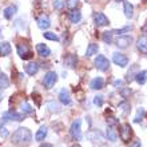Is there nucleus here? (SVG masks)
<instances>
[{
    "label": "nucleus",
    "mask_w": 147,
    "mask_h": 147,
    "mask_svg": "<svg viewBox=\"0 0 147 147\" xmlns=\"http://www.w3.org/2000/svg\"><path fill=\"white\" fill-rule=\"evenodd\" d=\"M12 143L20 147H26L32 142V134L27 127H20L12 134Z\"/></svg>",
    "instance_id": "nucleus-1"
},
{
    "label": "nucleus",
    "mask_w": 147,
    "mask_h": 147,
    "mask_svg": "<svg viewBox=\"0 0 147 147\" xmlns=\"http://www.w3.org/2000/svg\"><path fill=\"white\" fill-rule=\"evenodd\" d=\"M70 134L72 136V139H75V140L82 139V120L80 119H76L72 122L71 128H70Z\"/></svg>",
    "instance_id": "nucleus-2"
},
{
    "label": "nucleus",
    "mask_w": 147,
    "mask_h": 147,
    "mask_svg": "<svg viewBox=\"0 0 147 147\" xmlns=\"http://www.w3.org/2000/svg\"><path fill=\"white\" fill-rule=\"evenodd\" d=\"M131 136H132V128H131V126L128 123H124V124H122L119 127V138L123 142H130V139H131Z\"/></svg>",
    "instance_id": "nucleus-3"
},
{
    "label": "nucleus",
    "mask_w": 147,
    "mask_h": 147,
    "mask_svg": "<svg viewBox=\"0 0 147 147\" xmlns=\"http://www.w3.org/2000/svg\"><path fill=\"white\" fill-rule=\"evenodd\" d=\"M56 82H58V75H56V72H55V71H48V72L44 75L43 84H44L46 88H52Z\"/></svg>",
    "instance_id": "nucleus-4"
},
{
    "label": "nucleus",
    "mask_w": 147,
    "mask_h": 147,
    "mask_svg": "<svg viewBox=\"0 0 147 147\" xmlns=\"http://www.w3.org/2000/svg\"><path fill=\"white\" fill-rule=\"evenodd\" d=\"M94 64L99 71H107L110 68V60L106 58L105 55H98Z\"/></svg>",
    "instance_id": "nucleus-5"
},
{
    "label": "nucleus",
    "mask_w": 147,
    "mask_h": 147,
    "mask_svg": "<svg viewBox=\"0 0 147 147\" xmlns=\"http://www.w3.org/2000/svg\"><path fill=\"white\" fill-rule=\"evenodd\" d=\"M18 54H19V56L23 60H28V59H31L34 56L32 52L30 51V48H28V46L27 44H23V43L18 44Z\"/></svg>",
    "instance_id": "nucleus-6"
},
{
    "label": "nucleus",
    "mask_w": 147,
    "mask_h": 147,
    "mask_svg": "<svg viewBox=\"0 0 147 147\" xmlns=\"http://www.w3.org/2000/svg\"><path fill=\"white\" fill-rule=\"evenodd\" d=\"M112 62L115 63L116 66L119 67H127L128 64V58L124 54H120V52H115L114 56H112Z\"/></svg>",
    "instance_id": "nucleus-7"
},
{
    "label": "nucleus",
    "mask_w": 147,
    "mask_h": 147,
    "mask_svg": "<svg viewBox=\"0 0 147 147\" xmlns=\"http://www.w3.org/2000/svg\"><path fill=\"white\" fill-rule=\"evenodd\" d=\"M94 22L96 24L98 27H105L107 24H110V20L107 19V16L102 12H95L94 13Z\"/></svg>",
    "instance_id": "nucleus-8"
},
{
    "label": "nucleus",
    "mask_w": 147,
    "mask_h": 147,
    "mask_svg": "<svg viewBox=\"0 0 147 147\" xmlns=\"http://www.w3.org/2000/svg\"><path fill=\"white\" fill-rule=\"evenodd\" d=\"M3 119L4 120H13V122H20V120L24 119L23 114H19L16 111H8L3 114Z\"/></svg>",
    "instance_id": "nucleus-9"
},
{
    "label": "nucleus",
    "mask_w": 147,
    "mask_h": 147,
    "mask_svg": "<svg viewBox=\"0 0 147 147\" xmlns=\"http://www.w3.org/2000/svg\"><path fill=\"white\" fill-rule=\"evenodd\" d=\"M131 43H132V38L131 36H127V35L119 36V38L115 40L116 47H119V48H127Z\"/></svg>",
    "instance_id": "nucleus-10"
},
{
    "label": "nucleus",
    "mask_w": 147,
    "mask_h": 147,
    "mask_svg": "<svg viewBox=\"0 0 147 147\" xmlns=\"http://www.w3.org/2000/svg\"><path fill=\"white\" fill-rule=\"evenodd\" d=\"M87 138H88L91 142H94V143H96V142L102 143V142H103V135H102L98 130H91V131H88Z\"/></svg>",
    "instance_id": "nucleus-11"
},
{
    "label": "nucleus",
    "mask_w": 147,
    "mask_h": 147,
    "mask_svg": "<svg viewBox=\"0 0 147 147\" xmlns=\"http://www.w3.org/2000/svg\"><path fill=\"white\" fill-rule=\"evenodd\" d=\"M36 22H38V27L40 28V30H43V31H44V30H47V28L51 26L50 18H48L47 15H42L40 18H38V20H36Z\"/></svg>",
    "instance_id": "nucleus-12"
},
{
    "label": "nucleus",
    "mask_w": 147,
    "mask_h": 147,
    "mask_svg": "<svg viewBox=\"0 0 147 147\" xmlns=\"http://www.w3.org/2000/svg\"><path fill=\"white\" fill-rule=\"evenodd\" d=\"M36 51H38L39 56H42V58H47V56L51 55V50L46 46V44H43V43L36 44Z\"/></svg>",
    "instance_id": "nucleus-13"
},
{
    "label": "nucleus",
    "mask_w": 147,
    "mask_h": 147,
    "mask_svg": "<svg viewBox=\"0 0 147 147\" xmlns=\"http://www.w3.org/2000/svg\"><path fill=\"white\" fill-rule=\"evenodd\" d=\"M90 87L92 90H102L103 87H105V79L103 78H95V79H92L91 80V83H90Z\"/></svg>",
    "instance_id": "nucleus-14"
},
{
    "label": "nucleus",
    "mask_w": 147,
    "mask_h": 147,
    "mask_svg": "<svg viewBox=\"0 0 147 147\" xmlns=\"http://www.w3.org/2000/svg\"><path fill=\"white\" fill-rule=\"evenodd\" d=\"M11 44L8 42H0V56H8L11 54Z\"/></svg>",
    "instance_id": "nucleus-15"
},
{
    "label": "nucleus",
    "mask_w": 147,
    "mask_h": 147,
    "mask_svg": "<svg viewBox=\"0 0 147 147\" xmlns=\"http://www.w3.org/2000/svg\"><path fill=\"white\" fill-rule=\"evenodd\" d=\"M76 63H78V58H76V55H74V54H68L64 58V64H66L67 67H70V68H74V67L76 66Z\"/></svg>",
    "instance_id": "nucleus-16"
},
{
    "label": "nucleus",
    "mask_w": 147,
    "mask_h": 147,
    "mask_svg": "<svg viewBox=\"0 0 147 147\" xmlns=\"http://www.w3.org/2000/svg\"><path fill=\"white\" fill-rule=\"evenodd\" d=\"M136 47L142 54H147V38L146 36H140L136 42Z\"/></svg>",
    "instance_id": "nucleus-17"
},
{
    "label": "nucleus",
    "mask_w": 147,
    "mask_h": 147,
    "mask_svg": "<svg viewBox=\"0 0 147 147\" xmlns=\"http://www.w3.org/2000/svg\"><path fill=\"white\" fill-rule=\"evenodd\" d=\"M123 9H124V15H126V18L131 19L132 16H134V5H132L131 3H128V1H124Z\"/></svg>",
    "instance_id": "nucleus-18"
},
{
    "label": "nucleus",
    "mask_w": 147,
    "mask_h": 147,
    "mask_svg": "<svg viewBox=\"0 0 147 147\" xmlns=\"http://www.w3.org/2000/svg\"><path fill=\"white\" fill-rule=\"evenodd\" d=\"M38 71H39V64L35 62L28 63L27 66H26V72L28 75H35V74H38Z\"/></svg>",
    "instance_id": "nucleus-19"
},
{
    "label": "nucleus",
    "mask_w": 147,
    "mask_h": 147,
    "mask_svg": "<svg viewBox=\"0 0 147 147\" xmlns=\"http://www.w3.org/2000/svg\"><path fill=\"white\" fill-rule=\"evenodd\" d=\"M136 80V83L138 84H146V82H147V71H140V72H136L135 78H134Z\"/></svg>",
    "instance_id": "nucleus-20"
},
{
    "label": "nucleus",
    "mask_w": 147,
    "mask_h": 147,
    "mask_svg": "<svg viewBox=\"0 0 147 147\" xmlns=\"http://www.w3.org/2000/svg\"><path fill=\"white\" fill-rule=\"evenodd\" d=\"M82 19V12L79 11V9H72V11L70 12V20L71 23H79Z\"/></svg>",
    "instance_id": "nucleus-21"
},
{
    "label": "nucleus",
    "mask_w": 147,
    "mask_h": 147,
    "mask_svg": "<svg viewBox=\"0 0 147 147\" xmlns=\"http://www.w3.org/2000/svg\"><path fill=\"white\" fill-rule=\"evenodd\" d=\"M46 136H47V127H46V126H42V127L36 131L35 139L38 140V142H42V140H44V138H46Z\"/></svg>",
    "instance_id": "nucleus-22"
},
{
    "label": "nucleus",
    "mask_w": 147,
    "mask_h": 147,
    "mask_svg": "<svg viewBox=\"0 0 147 147\" xmlns=\"http://www.w3.org/2000/svg\"><path fill=\"white\" fill-rule=\"evenodd\" d=\"M59 100L62 102L63 105H70L71 103V99H70V95H68V92H67L66 90H62L60 92H59Z\"/></svg>",
    "instance_id": "nucleus-23"
},
{
    "label": "nucleus",
    "mask_w": 147,
    "mask_h": 147,
    "mask_svg": "<svg viewBox=\"0 0 147 147\" xmlns=\"http://www.w3.org/2000/svg\"><path fill=\"white\" fill-rule=\"evenodd\" d=\"M98 50H99V46L95 44V43H91V44H88L87 50H86V56H92V55L98 54Z\"/></svg>",
    "instance_id": "nucleus-24"
},
{
    "label": "nucleus",
    "mask_w": 147,
    "mask_h": 147,
    "mask_svg": "<svg viewBox=\"0 0 147 147\" xmlns=\"http://www.w3.org/2000/svg\"><path fill=\"white\" fill-rule=\"evenodd\" d=\"M119 111H120V115L126 116L128 112L131 111V106H130V103H127V102H122V103L119 105Z\"/></svg>",
    "instance_id": "nucleus-25"
},
{
    "label": "nucleus",
    "mask_w": 147,
    "mask_h": 147,
    "mask_svg": "<svg viewBox=\"0 0 147 147\" xmlns=\"http://www.w3.org/2000/svg\"><path fill=\"white\" fill-rule=\"evenodd\" d=\"M9 87V79L5 74H0V90H5Z\"/></svg>",
    "instance_id": "nucleus-26"
},
{
    "label": "nucleus",
    "mask_w": 147,
    "mask_h": 147,
    "mask_svg": "<svg viewBox=\"0 0 147 147\" xmlns=\"http://www.w3.org/2000/svg\"><path fill=\"white\" fill-rule=\"evenodd\" d=\"M106 136L110 142H116V134H115V130L112 128V126H109L107 130H106Z\"/></svg>",
    "instance_id": "nucleus-27"
},
{
    "label": "nucleus",
    "mask_w": 147,
    "mask_h": 147,
    "mask_svg": "<svg viewBox=\"0 0 147 147\" xmlns=\"http://www.w3.org/2000/svg\"><path fill=\"white\" fill-rule=\"evenodd\" d=\"M16 13V7L15 5H9L4 9V18L5 19H12V16Z\"/></svg>",
    "instance_id": "nucleus-28"
},
{
    "label": "nucleus",
    "mask_w": 147,
    "mask_h": 147,
    "mask_svg": "<svg viewBox=\"0 0 147 147\" xmlns=\"http://www.w3.org/2000/svg\"><path fill=\"white\" fill-rule=\"evenodd\" d=\"M47 107H48V110H50L51 112H60L62 111L60 106H59L58 103H55V102H48V103H47Z\"/></svg>",
    "instance_id": "nucleus-29"
},
{
    "label": "nucleus",
    "mask_w": 147,
    "mask_h": 147,
    "mask_svg": "<svg viewBox=\"0 0 147 147\" xmlns=\"http://www.w3.org/2000/svg\"><path fill=\"white\" fill-rule=\"evenodd\" d=\"M144 114H146V110H144L143 107H140V109H138V112H136L135 118H134V122H135V123H139L140 120L143 119Z\"/></svg>",
    "instance_id": "nucleus-30"
},
{
    "label": "nucleus",
    "mask_w": 147,
    "mask_h": 147,
    "mask_svg": "<svg viewBox=\"0 0 147 147\" xmlns=\"http://www.w3.org/2000/svg\"><path fill=\"white\" fill-rule=\"evenodd\" d=\"M20 110H22L23 114H31L32 112V107L28 105L27 102H22L20 103Z\"/></svg>",
    "instance_id": "nucleus-31"
},
{
    "label": "nucleus",
    "mask_w": 147,
    "mask_h": 147,
    "mask_svg": "<svg viewBox=\"0 0 147 147\" xmlns=\"http://www.w3.org/2000/svg\"><path fill=\"white\" fill-rule=\"evenodd\" d=\"M112 35H114V34H112V31L111 32H103V36H102V39H103V42L105 43H107V44H111L112 43Z\"/></svg>",
    "instance_id": "nucleus-32"
},
{
    "label": "nucleus",
    "mask_w": 147,
    "mask_h": 147,
    "mask_svg": "<svg viewBox=\"0 0 147 147\" xmlns=\"http://www.w3.org/2000/svg\"><path fill=\"white\" fill-rule=\"evenodd\" d=\"M43 36H44L46 39H48V40H54V42H58V40H59L58 35H55L54 32H44V34H43Z\"/></svg>",
    "instance_id": "nucleus-33"
},
{
    "label": "nucleus",
    "mask_w": 147,
    "mask_h": 147,
    "mask_svg": "<svg viewBox=\"0 0 147 147\" xmlns=\"http://www.w3.org/2000/svg\"><path fill=\"white\" fill-rule=\"evenodd\" d=\"M135 70H136V64L135 66H132V68L130 71H128V74H127V78H126V80L127 82H131L132 79H134V78H135Z\"/></svg>",
    "instance_id": "nucleus-34"
},
{
    "label": "nucleus",
    "mask_w": 147,
    "mask_h": 147,
    "mask_svg": "<svg viewBox=\"0 0 147 147\" xmlns=\"http://www.w3.org/2000/svg\"><path fill=\"white\" fill-rule=\"evenodd\" d=\"M64 5H66V3H64L63 0H55V1H54L55 9H63V8H64Z\"/></svg>",
    "instance_id": "nucleus-35"
},
{
    "label": "nucleus",
    "mask_w": 147,
    "mask_h": 147,
    "mask_svg": "<svg viewBox=\"0 0 147 147\" xmlns=\"http://www.w3.org/2000/svg\"><path fill=\"white\" fill-rule=\"evenodd\" d=\"M66 5L70 9H74V8L78 5V0H66Z\"/></svg>",
    "instance_id": "nucleus-36"
},
{
    "label": "nucleus",
    "mask_w": 147,
    "mask_h": 147,
    "mask_svg": "<svg viewBox=\"0 0 147 147\" xmlns=\"http://www.w3.org/2000/svg\"><path fill=\"white\" fill-rule=\"evenodd\" d=\"M94 105L100 107V106L103 105V96H102V95H98V96L94 98Z\"/></svg>",
    "instance_id": "nucleus-37"
},
{
    "label": "nucleus",
    "mask_w": 147,
    "mask_h": 147,
    "mask_svg": "<svg viewBox=\"0 0 147 147\" xmlns=\"http://www.w3.org/2000/svg\"><path fill=\"white\" fill-rule=\"evenodd\" d=\"M132 27H124V28H120V30H115V31H112V34H118V35H119V34H126V32H128L130 31V30H131Z\"/></svg>",
    "instance_id": "nucleus-38"
},
{
    "label": "nucleus",
    "mask_w": 147,
    "mask_h": 147,
    "mask_svg": "<svg viewBox=\"0 0 147 147\" xmlns=\"http://www.w3.org/2000/svg\"><path fill=\"white\" fill-rule=\"evenodd\" d=\"M116 123H118V120H116L114 116H110V118H107V124H109V126H115Z\"/></svg>",
    "instance_id": "nucleus-39"
},
{
    "label": "nucleus",
    "mask_w": 147,
    "mask_h": 147,
    "mask_svg": "<svg viewBox=\"0 0 147 147\" xmlns=\"http://www.w3.org/2000/svg\"><path fill=\"white\" fill-rule=\"evenodd\" d=\"M0 136L1 138H7L8 136V131H7V128H4V127H0Z\"/></svg>",
    "instance_id": "nucleus-40"
},
{
    "label": "nucleus",
    "mask_w": 147,
    "mask_h": 147,
    "mask_svg": "<svg viewBox=\"0 0 147 147\" xmlns=\"http://www.w3.org/2000/svg\"><path fill=\"white\" fill-rule=\"evenodd\" d=\"M142 144H140V140L135 139V140H132L131 143H130V147H140Z\"/></svg>",
    "instance_id": "nucleus-41"
},
{
    "label": "nucleus",
    "mask_w": 147,
    "mask_h": 147,
    "mask_svg": "<svg viewBox=\"0 0 147 147\" xmlns=\"http://www.w3.org/2000/svg\"><path fill=\"white\" fill-rule=\"evenodd\" d=\"M122 86H123V82L122 80H115L114 82V87H115V88H122Z\"/></svg>",
    "instance_id": "nucleus-42"
},
{
    "label": "nucleus",
    "mask_w": 147,
    "mask_h": 147,
    "mask_svg": "<svg viewBox=\"0 0 147 147\" xmlns=\"http://www.w3.org/2000/svg\"><path fill=\"white\" fill-rule=\"evenodd\" d=\"M128 94H131V90H130V88L123 90V91H122V95H123V98H126V96L128 95Z\"/></svg>",
    "instance_id": "nucleus-43"
},
{
    "label": "nucleus",
    "mask_w": 147,
    "mask_h": 147,
    "mask_svg": "<svg viewBox=\"0 0 147 147\" xmlns=\"http://www.w3.org/2000/svg\"><path fill=\"white\" fill-rule=\"evenodd\" d=\"M142 31H143L144 34H147V23H146V24H144V26H143V28H142Z\"/></svg>",
    "instance_id": "nucleus-44"
},
{
    "label": "nucleus",
    "mask_w": 147,
    "mask_h": 147,
    "mask_svg": "<svg viewBox=\"0 0 147 147\" xmlns=\"http://www.w3.org/2000/svg\"><path fill=\"white\" fill-rule=\"evenodd\" d=\"M40 147H52V144H50V143H44V144H42Z\"/></svg>",
    "instance_id": "nucleus-45"
},
{
    "label": "nucleus",
    "mask_w": 147,
    "mask_h": 147,
    "mask_svg": "<svg viewBox=\"0 0 147 147\" xmlns=\"http://www.w3.org/2000/svg\"><path fill=\"white\" fill-rule=\"evenodd\" d=\"M3 100V92H1V90H0V102Z\"/></svg>",
    "instance_id": "nucleus-46"
},
{
    "label": "nucleus",
    "mask_w": 147,
    "mask_h": 147,
    "mask_svg": "<svg viewBox=\"0 0 147 147\" xmlns=\"http://www.w3.org/2000/svg\"><path fill=\"white\" fill-rule=\"evenodd\" d=\"M3 122H4V119H0V127L3 126Z\"/></svg>",
    "instance_id": "nucleus-47"
},
{
    "label": "nucleus",
    "mask_w": 147,
    "mask_h": 147,
    "mask_svg": "<svg viewBox=\"0 0 147 147\" xmlns=\"http://www.w3.org/2000/svg\"><path fill=\"white\" fill-rule=\"evenodd\" d=\"M72 147H82V146H80V144H74Z\"/></svg>",
    "instance_id": "nucleus-48"
},
{
    "label": "nucleus",
    "mask_w": 147,
    "mask_h": 147,
    "mask_svg": "<svg viewBox=\"0 0 147 147\" xmlns=\"http://www.w3.org/2000/svg\"><path fill=\"white\" fill-rule=\"evenodd\" d=\"M115 1H124V0H115Z\"/></svg>",
    "instance_id": "nucleus-49"
}]
</instances>
